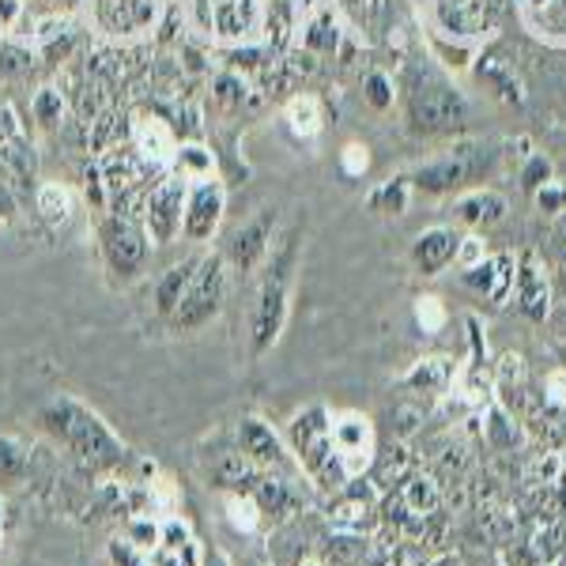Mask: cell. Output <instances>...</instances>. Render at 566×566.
<instances>
[{
  "instance_id": "33",
  "label": "cell",
  "mask_w": 566,
  "mask_h": 566,
  "mask_svg": "<svg viewBox=\"0 0 566 566\" xmlns=\"http://www.w3.org/2000/svg\"><path fill=\"white\" fill-rule=\"evenodd\" d=\"M408 205H412V178L408 175H397V178H386L370 189L367 197V208L378 216H405Z\"/></svg>"
},
{
  "instance_id": "2",
  "label": "cell",
  "mask_w": 566,
  "mask_h": 566,
  "mask_svg": "<svg viewBox=\"0 0 566 566\" xmlns=\"http://www.w3.org/2000/svg\"><path fill=\"white\" fill-rule=\"evenodd\" d=\"M298 258H303V227H287L276 242H272L269 258L261 264V287L258 303L250 314V352L253 359H264L280 344L283 328L291 317V287H295Z\"/></svg>"
},
{
  "instance_id": "40",
  "label": "cell",
  "mask_w": 566,
  "mask_h": 566,
  "mask_svg": "<svg viewBox=\"0 0 566 566\" xmlns=\"http://www.w3.org/2000/svg\"><path fill=\"white\" fill-rule=\"evenodd\" d=\"M363 98H367L374 109H389L392 98H397V87H392V80L386 72H370V76L363 80Z\"/></svg>"
},
{
  "instance_id": "11",
  "label": "cell",
  "mask_w": 566,
  "mask_h": 566,
  "mask_svg": "<svg viewBox=\"0 0 566 566\" xmlns=\"http://www.w3.org/2000/svg\"><path fill=\"white\" fill-rule=\"evenodd\" d=\"M483 170H488V148H483V144H461V148L416 167L408 178H412V189H419V193L438 197V193H453V189L483 178Z\"/></svg>"
},
{
  "instance_id": "19",
  "label": "cell",
  "mask_w": 566,
  "mask_h": 566,
  "mask_svg": "<svg viewBox=\"0 0 566 566\" xmlns=\"http://www.w3.org/2000/svg\"><path fill=\"white\" fill-rule=\"evenodd\" d=\"M328 528H333L336 536H355V541H363V536H370L374 528H378V506H374L370 495H359V491L340 488L333 499V506H328Z\"/></svg>"
},
{
  "instance_id": "47",
  "label": "cell",
  "mask_w": 566,
  "mask_h": 566,
  "mask_svg": "<svg viewBox=\"0 0 566 566\" xmlns=\"http://www.w3.org/2000/svg\"><path fill=\"white\" fill-rule=\"evenodd\" d=\"M242 566H264V563H258V559H245Z\"/></svg>"
},
{
  "instance_id": "36",
  "label": "cell",
  "mask_w": 566,
  "mask_h": 566,
  "mask_svg": "<svg viewBox=\"0 0 566 566\" xmlns=\"http://www.w3.org/2000/svg\"><path fill=\"white\" fill-rule=\"evenodd\" d=\"M122 536L129 544H136L140 552H155L163 541V517H155V514H129L125 517V525H122Z\"/></svg>"
},
{
  "instance_id": "20",
  "label": "cell",
  "mask_w": 566,
  "mask_h": 566,
  "mask_svg": "<svg viewBox=\"0 0 566 566\" xmlns=\"http://www.w3.org/2000/svg\"><path fill=\"white\" fill-rule=\"evenodd\" d=\"M461 234L453 227H427L412 242V269L419 276H442L450 264H458Z\"/></svg>"
},
{
  "instance_id": "1",
  "label": "cell",
  "mask_w": 566,
  "mask_h": 566,
  "mask_svg": "<svg viewBox=\"0 0 566 566\" xmlns=\"http://www.w3.org/2000/svg\"><path fill=\"white\" fill-rule=\"evenodd\" d=\"M39 431L50 438L57 450L69 453L72 464H80L91 476H114L129 461L125 438L106 423L91 405H84L72 392H57L34 412Z\"/></svg>"
},
{
  "instance_id": "41",
  "label": "cell",
  "mask_w": 566,
  "mask_h": 566,
  "mask_svg": "<svg viewBox=\"0 0 566 566\" xmlns=\"http://www.w3.org/2000/svg\"><path fill=\"white\" fill-rule=\"evenodd\" d=\"M106 559L109 566H151V555L129 544L125 536H114V541L106 544Z\"/></svg>"
},
{
  "instance_id": "4",
  "label": "cell",
  "mask_w": 566,
  "mask_h": 566,
  "mask_svg": "<svg viewBox=\"0 0 566 566\" xmlns=\"http://www.w3.org/2000/svg\"><path fill=\"white\" fill-rule=\"evenodd\" d=\"M287 450L295 453L298 472L322 491H340L348 488L340 464H336L333 450V434H328V408L325 405H310L303 412L291 416L287 423Z\"/></svg>"
},
{
  "instance_id": "34",
  "label": "cell",
  "mask_w": 566,
  "mask_h": 566,
  "mask_svg": "<svg viewBox=\"0 0 566 566\" xmlns=\"http://www.w3.org/2000/svg\"><path fill=\"white\" fill-rule=\"evenodd\" d=\"M476 72H480L483 84L495 87L502 98H510V103H514V98L522 103V98H525L522 80H517V72H514V65H510V61H502V57H480Z\"/></svg>"
},
{
  "instance_id": "35",
  "label": "cell",
  "mask_w": 566,
  "mask_h": 566,
  "mask_svg": "<svg viewBox=\"0 0 566 566\" xmlns=\"http://www.w3.org/2000/svg\"><path fill=\"white\" fill-rule=\"evenodd\" d=\"M65 91H57V87H39L34 91V98H31V117L42 125V129H57L61 122H65Z\"/></svg>"
},
{
  "instance_id": "45",
  "label": "cell",
  "mask_w": 566,
  "mask_h": 566,
  "mask_svg": "<svg viewBox=\"0 0 566 566\" xmlns=\"http://www.w3.org/2000/svg\"><path fill=\"white\" fill-rule=\"evenodd\" d=\"M12 212H15V193H12V186L4 181V170H0V223H4V219H12Z\"/></svg>"
},
{
  "instance_id": "30",
  "label": "cell",
  "mask_w": 566,
  "mask_h": 566,
  "mask_svg": "<svg viewBox=\"0 0 566 566\" xmlns=\"http://www.w3.org/2000/svg\"><path fill=\"white\" fill-rule=\"evenodd\" d=\"M34 208H39L42 223L50 227H65L72 216H76V193L65 186V181H42L34 189Z\"/></svg>"
},
{
  "instance_id": "38",
  "label": "cell",
  "mask_w": 566,
  "mask_h": 566,
  "mask_svg": "<svg viewBox=\"0 0 566 566\" xmlns=\"http://www.w3.org/2000/svg\"><path fill=\"white\" fill-rule=\"evenodd\" d=\"M412 317H416V325L423 328V336H438L450 325V310H446V303L438 295H419L412 303Z\"/></svg>"
},
{
  "instance_id": "14",
  "label": "cell",
  "mask_w": 566,
  "mask_h": 566,
  "mask_svg": "<svg viewBox=\"0 0 566 566\" xmlns=\"http://www.w3.org/2000/svg\"><path fill=\"white\" fill-rule=\"evenodd\" d=\"M234 446L250 464L269 472H283V476H303L295 464V453L287 450V438H283L276 427L264 423L261 416H242L239 431H234Z\"/></svg>"
},
{
  "instance_id": "6",
  "label": "cell",
  "mask_w": 566,
  "mask_h": 566,
  "mask_svg": "<svg viewBox=\"0 0 566 566\" xmlns=\"http://www.w3.org/2000/svg\"><path fill=\"white\" fill-rule=\"evenodd\" d=\"M227 287H231V269H227L223 253H205L197 276L189 280L186 295L175 306V314L167 317L175 336H197L200 328H208L219 317V310L227 303Z\"/></svg>"
},
{
  "instance_id": "39",
  "label": "cell",
  "mask_w": 566,
  "mask_h": 566,
  "mask_svg": "<svg viewBox=\"0 0 566 566\" xmlns=\"http://www.w3.org/2000/svg\"><path fill=\"white\" fill-rule=\"evenodd\" d=\"M245 80L234 76V72H219V76L212 80V98L219 109H227V114H234V109H242L245 103Z\"/></svg>"
},
{
  "instance_id": "23",
  "label": "cell",
  "mask_w": 566,
  "mask_h": 566,
  "mask_svg": "<svg viewBox=\"0 0 566 566\" xmlns=\"http://www.w3.org/2000/svg\"><path fill=\"white\" fill-rule=\"evenodd\" d=\"M517 12L536 39L566 45V0H517Z\"/></svg>"
},
{
  "instance_id": "43",
  "label": "cell",
  "mask_w": 566,
  "mask_h": 566,
  "mask_svg": "<svg viewBox=\"0 0 566 566\" xmlns=\"http://www.w3.org/2000/svg\"><path fill=\"white\" fill-rule=\"evenodd\" d=\"M544 400L552 408H566V367H555L544 374Z\"/></svg>"
},
{
  "instance_id": "16",
  "label": "cell",
  "mask_w": 566,
  "mask_h": 566,
  "mask_svg": "<svg viewBox=\"0 0 566 566\" xmlns=\"http://www.w3.org/2000/svg\"><path fill=\"white\" fill-rule=\"evenodd\" d=\"M272 242H276V208H261L253 219H245V223L234 231L231 245H227V269L231 272H242V276H250V272H258L264 258H269Z\"/></svg>"
},
{
  "instance_id": "37",
  "label": "cell",
  "mask_w": 566,
  "mask_h": 566,
  "mask_svg": "<svg viewBox=\"0 0 566 566\" xmlns=\"http://www.w3.org/2000/svg\"><path fill=\"white\" fill-rule=\"evenodd\" d=\"M31 472V458L15 438L0 434V483H23Z\"/></svg>"
},
{
  "instance_id": "13",
  "label": "cell",
  "mask_w": 566,
  "mask_h": 566,
  "mask_svg": "<svg viewBox=\"0 0 566 566\" xmlns=\"http://www.w3.org/2000/svg\"><path fill=\"white\" fill-rule=\"evenodd\" d=\"M499 0H431V27L438 39L472 45L495 27Z\"/></svg>"
},
{
  "instance_id": "7",
  "label": "cell",
  "mask_w": 566,
  "mask_h": 566,
  "mask_svg": "<svg viewBox=\"0 0 566 566\" xmlns=\"http://www.w3.org/2000/svg\"><path fill=\"white\" fill-rule=\"evenodd\" d=\"M408 125L416 133H450L469 117V103L458 95V87L431 69H416L405 87Z\"/></svg>"
},
{
  "instance_id": "25",
  "label": "cell",
  "mask_w": 566,
  "mask_h": 566,
  "mask_svg": "<svg viewBox=\"0 0 566 566\" xmlns=\"http://www.w3.org/2000/svg\"><path fill=\"white\" fill-rule=\"evenodd\" d=\"M200 261H205V253H193V258H186V261L170 264V269L163 272L159 280H155V314H159L163 322H167V317L175 314V306L181 303V295H186L189 280L197 276Z\"/></svg>"
},
{
  "instance_id": "27",
  "label": "cell",
  "mask_w": 566,
  "mask_h": 566,
  "mask_svg": "<svg viewBox=\"0 0 566 566\" xmlns=\"http://www.w3.org/2000/svg\"><path fill=\"white\" fill-rule=\"evenodd\" d=\"M298 42L306 45L317 57H333L336 42H340V12L336 8H322L306 20V27H298Z\"/></svg>"
},
{
  "instance_id": "9",
  "label": "cell",
  "mask_w": 566,
  "mask_h": 566,
  "mask_svg": "<svg viewBox=\"0 0 566 566\" xmlns=\"http://www.w3.org/2000/svg\"><path fill=\"white\" fill-rule=\"evenodd\" d=\"M328 434H333L336 464L348 483L363 480L378 464V431L367 412H355V408L328 412Z\"/></svg>"
},
{
  "instance_id": "18",
  "label": "cell",
  "mask_w": 566,
  "mask_h": 566,
  "mask_svg": "<svg viewBox=\"0 0 566 566\" xmlns=\"http://www.w3.org/2000/svg\"><path fill=\"white\" fill-rule=\"evenodd\" d=\"M242 491H250V495L258 499L264 522H272V525H280V522H287V517H295L298 506H303V499H298L295 483H291V476H283V472L253 469Z\"/></svg>"
},
{
  "instance_id": "31",
  "label": "cell",
  "mask_w": 566,
  "mask_h": 566,
  "mask_svg": "<svg viewBox=\"0 0 566 566\" xmlns=\"http://www.w3.org/2000/svg\"><path fill=\"white\" fill-rule=\"evenodd\" d=\"M170 175H178L181 181H205L216 178V155L197 140H178L175 155H170Z\"/></svg>"
},
{
  "instance_id": "22",
  "label": "cell",
  "mask_w": 566,
  "mask_h": 566,
  "mask_svg": "<svg viewBox=\"0 0 566 566\" xmlns=\"http://www.w3.org/2000/svg\"><path fill=\"white\" fill-rule=\"evenodd\" d=\"M514 295H517V310H522L528 322H544L547 310H552V283H547L536 253H525L522 269L514 276Z\"/></svg>"
},
{
  "instance_id": "8",
  "label": "cell",
  "mask_w": 566,
  "mask_h": 566,
  "mask_svg": "<svg viewBox=\"0 0 566 566\" xmlns=\"http://www.w3.org/2000/svg\"><path fill=\"white\" fill-rule=\"evenodd\" d=\"M84 15L103 42L133 45L159 31L167 0H84Z\"/></svg>"
},
{
  "instance_id": "28",
  "label": "cell",
  "mask_w": 566,
  "mask_h": 566,
  "mask_svg": "<svg viewBox=\"0 0 566 566\" xmlns=\"http://www.w3.org/2000/svg\"><path fill=\"white\" fill-rule=\"evenodd\" d=\"M397 502L405 514L423 522V517H431L442 506V491H438V483L431 476H405L397 483Z\"/></svg>"
},
{
  "instance_id": "21",
  "label": "cell",
  "mask_w": 566,
  "mask_h": 566,
  "mask_svg": "<svg viewBox=\"0 0 566 566\" xmlns=\"http://www.w3.org/2000/svg\"><path fill=\"white\" fill-rule=\"evenodd\" d=\"M514 276H517V264L514 258H506V253H495V258L488 253L476 269H464V283L495 306H502L514 295Z\"/></svg>"
},
{
  "instance_id": "26",
  "label": "cell",
  "mask_w": 566,
  "mask_h": 566,
  "mask_svg": "<svg viewBox=\"0 0 566 566\" xmlns=\"http://www.w3.org/2000/svg\"><path fill=\"white\" fill-rule=\"evenodd\" d=\"M453 212L464 227H491L506 216V197L495 193V189H472L453 205Z\"/></svg>"
},
{
  "instance_id": "32",
  "label": "cell",
  "mask_w": 566,
  "mask_h": 566,
  "mask_svg": "<svg viewBox=\"0 0 566 566\" xmlns=\"http://www.w3.org/2000/svg\"><path fill=\"white\" fill-rule=\"evenodd\" d=\"M223 495V517L227 525L234 528L239 536H258L264 528V514L258 506V499L250 491H219Z\"/></svg>"
},
{
  "instance_id": "44",
  "label": "cell",
  "mask_w": 566,
  "mask_h": 566,
  "mask_svg": "<svg viewBox=\"0 0 566 566\" xmlns=\"http://www.w3.org/2000/svg\"><path fill=\"white\" fill-rule=\"evenodd\" d=\"M200 566H234V563L219 544H205V552H200Z\"/></svg>"
},
{
  "instance_id": "24",
  "label": "cell",
  "mask_w": 566,
  "mask_h": 566,
  "mask_svg": "<svg viewBox=\"0 0 566 566\" xmlns=\"http://www.w3.org/2000/svg\"><path fill=\"white\" fill-rule=\"evenodd\" d=\"M453 378H458V363L450 355H427L419 359L412 370L400 378V386L408 392H427V397H442V392L453 389Z\"/></svg>"
},
{
  "instance_id": "15",
  "label": "cell",
  "mask_w": 566,
  "mask_h": 566,
  "mask_svg": "<svg viewBox=\"0 0 566 566\" xmlns=\"http://www.w3.org/2000/svg\"><path fill=\"white\" fill-rule=\"evenodd\" d=\"M227 212V186L216 178L189 181L186 189V208H181V239L193 245H208L216 239L219 223Z\"/></svg>"
},
{
  "instance_id": "29",
  "label": "cell",
  "mask_w": 566,
  "mask_h": 566,
  "mask_svg": "<svg viewBox=\"0 0 566 566\" xmlns=\"http://www.w3.org/2000/svg\"><path fill=\"white\" fill-rule=\"evenodd\" d=\"M283 125H287V133L295 136V140H314V136H322L325 129L322 103H317L314 95L287 98V106H283Z\"/></svg>"
},
{
  "instance_id": "5",
  "label": "cell",
  "mask_w": 566,
  "mask_h": 566,
  "mask_svg": "<svg viewBox=\"0 0 566 566\" xmlns=\"http://www.w3.org/2000/svg\"><path fill=\"white\" fill-rule=\"evenodd\" d=\"M95 239H98V258H103L114 283H133L148 272L155 245L148 239V231H144L140 216L103 212L95 223Z\"/></svg>"
},
{
  "instance_id": "17",
  "label": "cell",
  "mask_w": 566,
  "mask_h": 566,
  "mask_svg": "<svg viewBox=\"0 0 566 566\" xmlns=\"http://www.w3.org/2000/svg\"><path fill=\"white\" fill-rule=\"evenodd\" d=\"M125 144L136 151V159L148 163L151 170H159V175H167L170 167V155L178 148V136L170 129L163 117L155 114H136L129 122V136H125Z\"/></svg>"
},
{
  "instance_id": "42",
  "label": "cell",
  "mask_w": 566,
  "mask_h": 566,
  "mask_svg": "<svg viewBox=\"0 0 566 566\" xmlns=\"http://www.w3.org/2000/svg\"><path fill=\"white\" fill-rule=\"evenodd\" d=\"M340 167H344V175H348V178H363L370 170V148H367V144H359V140L344 144Z\"/></svg>"
},
{
  "instance_id": "10",
  "label": "cell",
  "mask_w": 566,
  "mask_h": 566,
  "mask_svg": "<svg viewBox=\"0 0 566 566\" xmlns=\"http://www.w3.org/2000/svg\"><path fill=\"white\" fill-rule=\"evenodd\" d=\"M65 15L69 0H0V42L39 50L65 27Z\"/></svg>"
},
{
  "instance_id": "46",
  "label": "cell",
  "mask_w": 566,
  "mask_h": 566,
  "mask_svg": "<svg viewBox=\"0 0 566 566\" xmlns=\"http://www.w3.org/2000/svg\"><path fill=\"white\" fill-rule=\"evenodd\" d=\"M4 536H8V502L0 495V544H4Z\"/></svg>"
},
{
  "instance_id": "3",
  "label": "cell",
  "mask_w": 566,
  "mask_h": 566,
  "mask_svg": "<svg viewBox=\"0 0 566 566\" xmlns=\"http://www.w3.org/2000/svg\"><path fill=\"white\" fill-rule=\"evenodd\" d=\"M186 27L200 42L212 45H253L269 27V0H181Z\"/></svg>"
},
{
  "instance_id": "12",
  "label": "cell",
  "mask_w": 566,
  "mask_h": 566,
  "mask_svg": "<svg viewBox=\"0 0 566 566\" xmlns=\"http://www.w3.org/2000/svg\"><path fill=\"white\" fill-rule=\"evenodd\" d=\"M186 189H189V181H181L178 175H170V170H167V175H163L148 189V197H144L140 223H144V231H148L155 250H163V245L181 239V208H186Z\"/></svg>"
}]
</instances>
